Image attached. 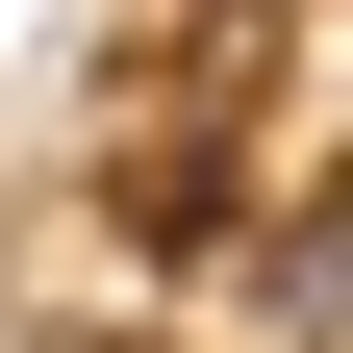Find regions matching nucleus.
<instances>
[{"label": "nucleus", "instance_id": "f257e3e1", "mask_svg": "<svg viewBox=\"0 0 353 353\" xmlns=\"http://www.w3.org/2000/svg\"><path fill=\"white\" fill-rule=\"evenodd\" d=\"M328 26H353V0H328Z\"/></svg>", "mask_w": 353, "mask_h": 353}]
</instances>
